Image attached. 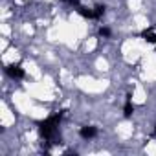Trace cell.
<instances>
[{
  "label": "cell",
  "instance_id": "cell-3",
  "mask_svg": "<svg viewBox=\"0 0 156 156\" xmlns=\"http://www.w3.org/2000/svg\"><path fill=\"white\" fill-rule=\"evenodd\" d=\"M96 134H98L96 127H83V129H81V136H83V138H94Z\"/></svg>",
  "mask_w": 156,
  "mask_h": 156
},
{
  "label": "cell",
  "instance_id": "cell-6",
  "mask_svg": "<svg viewBox=\"0 0 156 156\" xmlns=\"http://www.w3.org/2000/svg\"><path fill=\"white\" fill-rule=\"evenodd\" d=\"M101 35H105V37L110 35V30H108V28H101Z\"/></svg>",
  "mask_w": 156,
  "mask_h": 156
},
{
  "label": "cell",
  "instance_id": "cell-1",
  "mask_svg": "<svg viewBox=\"0 0 156 156\" xmlns=\"http://www.w3.org/2000/svg\"><path fill=\"white\" fill-rule=\"evenodd\" d=\"M61 118H62V112H57V114L50 116L48 119H44V121L39 125V132H41V136H42L44 140H51V138H53V134H55V127L59 125Z\"/></svg>",
  "mask_w": 156,
  "mask_h": 156
},
{
  "label": "cell",
  "instance_id": "cell-2",
  "mask_svg": "<svg viewBox=\"0 0 156 156\" xmlns=\"http://www.w3.org/2000/svg\"><path fill=\"white\" fill-rule=\"evenodd\" d=\"M6 72H8V75L15 77V79L24 77V70H22L20 66H17V64H8V66H6Z\"/></svg>",
  "mask_w": 156,
  "mask_h": 156
},
{
  "label": "cell",
  "instance_id": "cell-7",
  "mask_svg": "<svg viewBox=\"0 0 156 156\" xmlns=\"http://www.w3.org/2000/svg\"><path fill=\"white\" fill-rule=\"evenodd\" d=\"M66 2H70V4H73V6H79V0H66Z\"/></svg>",
  "mask_w": 156,
  "mask_h": 156
},
{
  "label": "cell",
  "instance_id": "cell-5",
  "mask_svg": "<svg viewBox=\"0 0 156 156\" xmlns=\"http://www.w3.org/2000/svg\"><path fill=\"white\" fill-rule=\"evenodd\" d=\"M132 110H134V107L130 105V101H127V105H125V116L129 118V116L132 114Z\"/></svg>",
  "mask_w": 156,
  "mask_h": 156
},
{
  "label": "cell",
  "instance_id": "cell-4",
  "mask_svg": "<svg viewBox=\"0 0 156 156\" xmlns=\"http://www.w3.org/2000/svg\"><path fill=\"white\" fill-rule=\"evenodd\" d=\"M143 39L147 42H156V33L152 30H147V31H143Z\"/></svg>",
  "mask_w": 156,
  "mask_h": 156
}]
</instances>
